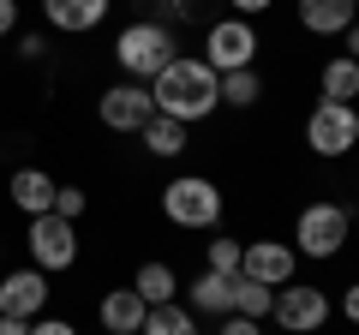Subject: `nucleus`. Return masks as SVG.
<instances>
[{
    "instance_id": "1",
    "label": "nucleus",
    "mask_w": 359,
    "mask_h": 335,
    "mask_svg": "<svg viewBox=\"0 0 359 335\" xmlns=\"http://www.w3.org/2000/svg\"><path fill=\"white\" fill-rule=\"evenodd\" d=\"M150 96H156V114L192 126V120H210L222 108V78L204 66V54H174L150 78Z\"/></svg>"
},
{
    "instance_id": "2",
    "label": "nucleus",
    "mask_w": 359,
    "mask_h": 335,
    "mask_svg": "<svg viewBox=\"0 0 359 335\" xmlns=\"http://www.w3.org/2000/svg\"><path fill=\"white\" fill-rule=\"evenodd\" d=\"M347 233H353V210L335 204V198H318V204H306V210H299V221H294L299 258H318V264L341 258V252H347Z\"/></svg>"
},
{
    "instance_id": "3",
    "label": "nucleus",
    "mask_w": 359,
    "mask_h": 335,
    "mask_svg": "<svg viewBox=\"0 0 359 335\" xmlns=\"http://www.w3.org/2000/svg\"><path fill=\"white\" fill-rule=\"evenodd\" d=\"M114 60H120V72H126L132 84H150V78L174 60V30H168L162 18H138V25L120 30Z\"/></svg>"
},
{
    "instance_id": "4",
    "label": "nucleus",
    "mask_w": 359,
    "mask_h": 335,
    "mask_svg": "<svg viewBox=\"0 0 359 335\" xmlns=\"http://www.w3.org/2000/svg\"><path fill=\"white\" fill-rule=\"evenodd\" d=\"M162 216L186 233H204L222 221V186L204 180V174H180V180L162 186Z\"/></svg>"
},
{
    "instance_id": "5",
    "label": "nucleus",
    "mask_w": 359,
    "mask_h": 335,
    "mask_svg": "<svg viewBox=\"0 0 359 335\" xmlns=\"http://www.w3.org/2000/svg\"><path fill=\"white\" fill-rule=\"evenodd\" d=\"M306 150L323 162H341L359 150V108L353 102H318L306 114Z\"/></svg>"
},
{
    "instance_id": "6",
    "label": "nucleus",
    "mask_w": 359,
    "mask_h": 335,
    "mask_svg": "<svg viewBox=\"0 0 359 335\" xmlns=\"http://www.w3.org/2000/svg\"><path fill=\"white\" fill-rule=\"evenodd\" d=\"M257 30H252V18H216V25L204 30V66L210 72H245V66L257 60Z\"/></svg>"
},
{
    "instance_id": "7",
    "label": "nucleus",
    "mask_w": 359,
    "mask_h": 335,
    "mask_svg": "<svg viewBox=\"0 0 359 335\" xmlns=\"http://www.w3.org/2000/svg\"><path fill=\"white\" fill-rule=\"evenodd\" d=\"M30 270H42V275H60V270H72L78 264V228L72 221H60L48 210V216H30Z\"/></svg>"
},
{
    "instance_id": "8",
    "label": "nucleus",
    "mask_w": 359,
    "mask_h": 335,
    "mask_svg": "<svg viewBox=\"0 0 359 335\" xmlns=\"http://www.w3.org/2000/svg\"><path fill=\"white\" fill-rule=\"evenodd\" d=\"M96 114H102V126L108 132H144L156 120V96H150V84H108L102 90V102H96Z\"/></svg>"
},
{
    "instance_id": "9",
    "label": "nucleus",
    "mask_w": 359,
    "mask_h": 335,
    "mask_svg": "<svg viewBox=\"0 0 359 335\" xmlns=\"http://www.w3.org/2000/svg\"><path fill=\"white\" fill-rule=\"evenodd\" d=\"M269 317L282 323L287 335H318L323 323H330V294H323V287H276Z\"/></svg>"
},
{
    "instance_id": "10",
    "label": "nucleus",
    "mask_w": 359,
    "mask_h": 335,
    "mask_svg": "<svg viewBox=\"0 0 359 335\" xmlns=\"http://www.w3.org/2000/svg\"><path fill=\"white\" fill-rule=\"evenodd\" d=\"M299 270V252L287 240H252L240 252V275L245 282H264V287H287Z\"/></svg>"
},
{
    "instance_id": "11",
    "label": "nucleus",
    "mask_w": 359,
    "mask_h": 335,
    "mask_svg": "<svg viewBox=\"0 0 359 335\" xmlns=\"http://www.w3.org/2000/svg\"><path fill=\"white\" fill-rule=\"evenodd\" d=\"M42 306H48V275H42V270H13V275H0V317L36 323Z\"/></svg>"
},
{
    "instance_id": "12",
    "label": "nucleus",
    "mask_w": 359,
    "mask_h": 335,
    "mask_svg": "<svg viewBox=\"0 0 359 335\" xmlns=\"http://www.w3.org/2000/svg\"><path fill=\"white\" fill-rule=\"evenodd\" d=\"M42 13H48V25L60 36H84V30H96L108 18V0H42Z\"/></svg>"
},
{
    "instance_id": "13",
    "label": "nucleus",
    "mask_w": 359,
    "mask_h": 335,
    "mask_svg": "<svg viewBox=\"0 0 359 335\" xmlns=\"http://www.w3.org/2000/svg\"><path fill=\"white\" fill-rule=\"evenodd\" d=\"M233 294H240V275L204 270V275L192 282V299H186V306H192L198 317H233Z\"/></svg>"
},
{
    "instance_id": "14",
    "label": "nucleus",
    "mask_w": 359,
    "mask_h": 335,
    "mask_svg": "<svg viewBox=\"0 0 359 335\" xmlns=\"http://www.w3.org/2000/svg\"><path fill=\"white\" fill-rule=\"evenodd\" d=\"M6 192H13V204L25 210V216H48V210H54V192H60V186H54L42 168H18L13 180H6Z\"/></svg>"
},
{
    "instance_id": "15",
    "label": "nucleus",
    "mask_w": 359,
    "mask_h": 335,
    "mask_svg": "<svg viewBox=\"0 0 359 335\" xmlns=\"http://www.w3.org/2000/svg\"><path fill=\"white\" fill-rule=\"evenodd\" d=\"M96 311H102V329H108V335H138L150 306H144L132 287H114V294H102V306H96Z\"/></svg>"
},
{
    "instance_id": "16",
    "label": "nucleus",
    "mask_w": 359,
    "mask_h": 335,
    "mask_svg": "<svg viewBox=\"0 0 359 335\" xmlns=\"http://www.w3.org/2000/svg\"><path fill=\"white\" fill-rule=\"evenodd\" d=\"M299 25L311 36H341L353 25V0H299Z\"/></svg>"
},
{
    "instance_id": "17",
    "label": "nucleus",
    "mask_w": 359,
    "mask_h": 335,
    "mask_svg": "<svg viewBox=\"0 0 359 335\" xmlns=\"http://www.w3.org/2000/svg\"><path fill=\"white\" fill-rule=\"evenodd\" d=\"M318 96H323V102H353V96H359V60H347V54L323 60V72H318Z\"/></svg>"
},
{
    "instance_id": "18",
    "label": "nucleus",
    "mask_w": 359,
    "mask_h": 335,
    "mask_svg": "<svg viewBox=\"0 0 359 335\" xmlns=\"http://www.w3.org/2000/svg\"><path fill=\"white\" fill-rule=\"evenodd\" d=\"M138 335H204L198 329V311L180 306V299H168V306H150L144 311V329Z\"/></svg>"
},
{
    "instance_id": "19",
    "label": "nucleus",
    "mask_w": 359,
    "mask_h": 335,
    "mask_svg": "<svg viewBox=\"0 0 359 335\" xmlns=\"http://www.w3.org/2000/svg\"><path fill=\"white\" fill-rule=\"evenodd\" d=\"M132 294H138L144 306H168V299L180 294V275L168 270V264H144V270L132 275Z\"/></svg>"
},
{
    "instance_id": "20",
    "label": "nucleus",
    "mask_w": 359,
    "mask_h": 335,
    "mask_svg": "<svg viewBox=\"0 0 359 335\" xmlns=\"http://www.w3.org/2000/svg\"><path fill=\"white\" fill-rule=\"evenodd\" d=\"M138 138H144V150H150V156H162V162H174V156L186 150V126H180V120H168V114H156L150 126L138 132Z\"/></svg>"
},
{
    "instance_id": "21",
    "label": "nucleus",
    "mask_w": 359,
    "mask_h": 335,
    "mask_svg": "<svg viewBox=\"0 0 359 335\" xmlns=\"http://www.w3.org/2000/svg\"><path fill=\"white\" fill-rule=\"evenodd\" d=\"M269 306H276V287H264V282H245V275H240V294H233V317H252V323H264V317H269Z\"/></svg>"
},
{
    "instance_id": "22",
    "label": "nucleus",
    "mask_w": 359,
    "mask_h": 335,
    "mask_svg": "<svg viewBox=\"0 0 359 335\" xmlns=\"http://www.w3.org/2000/svg\"><path fill=\"white\" fill-rule=\"evenodd\" d=\"M257 96H264V78L245 66V72H222V102L228 108H252Z\"/></svg>"
},
{
    "instance_id": "23",
    "label": "nucleus",
    "mask_w": 359,
    "mask_h": 335,
    "mask_svg": "<svg viewBox=\"0 0 359 335\" xmlns=\"http://www.w3.org/2000/svg\"><path fill=\"white\" fill-rule=\"evenodd\" d=\"M240 240H210V270L216 275H240Z\"/></svg>"
},
{
    "instance_id": "24",
    "label": "nucleus",
    "mask_w": 359,
    "mask_h": 335,
    "mask_svg": "<svg viewBox=\"0 0 359 335\" xmlns=\"http://www.w3.org/2000/svg\"><path fill=\"white\" fill-rule=\"evenodd\" d=\"M54 216L78 221V216H84V192H78V186H60V192H54Z\"/></svg>"
},
{
    "instance_id": "25",
    "label": "nucleus",
    "mask_w": 359,
    "mask_h": 335,
    "mask_svg": "<svg viewBox=\"0 0 359 335\" xmlns=\"http://www.w3.org/2000/svg\"><path fill=\"white\" fill-rule=\"evenodd\" d=\"M30 335H78V329L66 317H36V323H30Z\"/></svg>"
},
{
    "instance_id": "26",
    "label": "nucleus",
    "mask_w": 359,
    "mask_h": 335,
    "mask_svg": "<svg viewBox=\"0 0 359 335\" xmlns=\"http://www.w3.org/2000/svg\"><path fill=\"white\" fill-rule=\"evenodd\" d=\"M216 335H264V329H257L252 317H222V329H216Z\"/></svg>"
},
{
    "instance_id": "27",
    "label": "nucleus",
    "mask_w": 359,
    "mask_h": 335,
    "mask_svg": "<svg viewBox=\"0 0 359 335\" xmlns=\"http://www.w3.org/2000/svg\"><path fill=\"white\" fill-rule=\"evenodd\" d=\"M228 6H233V18H257V13H269L276 0H228Z\"/></svg>"
},
{
    "instance_id": "28",
    "label": "nucleus",
    "mask_w": 359,
    "mask_h": 335,
    "mask_svg": "<svg viewBox=\"0 0 359 335\" xmlns=\"http://www.w3.org/2000/svg\"><path fill=\"white\" fill-rule=\"evenodd\" d=\"M18 30V0H0V36H13Z\"/></svg>"
},
{
    "instance_id": "29",
    "label": "nucleus",
    "mask_w": 359,
    "mask_h": 335,
    "mask_svg": "<svg viewBox=\"0 0 359 335\" xmlns=\"http://www.w3.org/2000/svg\"><path fill=\"white\" fill-rule=\"evenodd\" d=\"M18 54H25V60H42V54H48V42H42V36H18Z\"/></svg>"
},
{
    "instance_id": "30",
    "label": "nucleus",
    "mask_w": 359,
    "mask_h": 335,
    "mask_svg": "<svg viewBox=\"0 0 359 335\" xmlns=\"http://www.w3.org/2000/svg\"><path fill=\"white\" fill-rule=\"evenodd\" d=\"M341 317H347V323H359V282L341 294Z\"/></svg>"
},
{
    "instance_id": "31",
    "label": "nucleus",
    "mask_w": 359,
    "mask_h": 335,
    "mask_svg": "<svg viewBox=\"0 0 359 335\" xmlns=\"http://www.w3.org/2000/svg\"><path fill=\"white\" fill-rule=\"evenodd\" d=\"M341 36H347V60H359V18H353L347 30H341Z\"/></svg>"
},
{
    "instance_id": "32",
    "label": "nucleus",
    "mask_w": 359,
    "mask_h": 335,
    "mask_svg": "<svg viewBox=\"0 0 359 335\" xmlns=\"http://www.w3.org/2000/svg\"><path fill=\"white\" fill-rule=\"evenodd\" d=\"M0 335H30V323L25 317H0Z\"/></svg>"
},
{
    "instance_id": "33",
    "label": "nucleus",
    "mask_w": 359,
    "mask_h": 335,
    "mask_svg": "<svg viewBox=\"0 0 359 335\" xmlns=\"http://www.w3.org/2000/svg\"><path fill=\"white\" fill-rule=\"evenodd\" d=\"M353 18H359V0H353Z\"/></svg>"
}]
</instances>
